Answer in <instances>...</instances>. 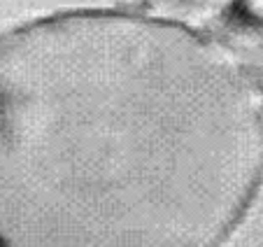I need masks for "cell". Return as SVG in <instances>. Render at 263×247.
<instances>
[{
	"mask_svg": "<svg viewBox=\"0 0 263 247\" xmlns=\"http://www.w3.org/2000/svg\"><path fill=\"white\" fill-rule=\"evenodd\" d=\"M263 182V103L189 26L70 10L0 35V247H221Z\"/></svg>",
	"mask_w": 263,
	"mask_h": 247,
	"instance_id": "6da1fadb",
	"label": "cell"
},
{
	"mask_svg": "<svg viewBox=\"0 0 263 247\" xmlns=\"http://www.w3.org/2000/svg\"><path fill=\"white\" fill-rule=\"evenodd\" d=\"M249 10L263 16V0H249Z\"/></svg>",
	"mask_w": 263,
	"mask_h": 247,
	"instance_id": "7a4b0ae2",
	"label": "cell"
}]
</instances>
